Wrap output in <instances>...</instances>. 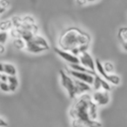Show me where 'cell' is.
I'll return each instance as SVG.
<instances>
[{"instance_id":"obj_1","label":"cell","mask_w":127,"mask_h":127,"mask_svg":"<svg viewBox=\"0 0 127 127\" xmlns=\"http://www.w3.org/2000/svg\"><path fill=\"white\" fill-rule=\"evenodd\" d=\"M98 106L92 101L90 93L73 99L68 111L71 127H103L99 119Z\"/></svg>"},{"instance_id":"obj_2","label":"cell","mask_w":127,"mask_h":127,"mask_svg":"<svg viewBox=\"0 0 127 127\" xmlns=\"http://www.w3.org/2000/svg\"><path fill=\"white\" fill-rule=\"evenodd\" d=\"M92 38L85 31L76 26H70L62 31L58 39V47L78 56L88 51Z\"/></svg>"},{"instance_id":"obj_3","label":"cell","mask_w":127,"mask_h":127,"mask_svg":"<svg viewBox=\"0 0 127 127\" xmlns=\"http://www.w3.org/2000/svg\"><path fill=\"white\" fill-rule=\"evenodd\" d=\"M58 75H59L60 85L66 92L68 97L72 100L80 95L92 92V85L74 78L65 70H59Z\"/></svg>"},{"instance_id":"obj_4","label":"cell","mask_w":127,"mask_h":127,"mask_svg":"<svg viewBox=\"0 0 127 127\" xmlns=\"http://www.w3.org/2000/svg\"><path fill=\"white\" fill-rule=\"evenodd\" d=\"M50 48H51V46H50L47 39L39 34H36L32 37V39L26 42L25 51H28L29 53L37 55L49 51Z\"/></svg>"},{"instance_id":"obj_5","label":"cell","mask_w":127,"mask_h":127,"mask_svg":"<svg viewBox=\"0 0 127 127\" xmlns=\"http://www.w3.org/2000/svg\"><path fill=\"white\" fill-rule=\"evenodd\" d=\"M95 71L101 78L110 83L111 85L118 86L121 84V78L116 73H107L103 68V64L98 58H95Z\"/></svg>"},{"instance_id":"obj_6","label":"cell","mask_w":127,"mask_h":127,"mask_svg":"<svg viewBox=\"0 0 127 127\" xmlns=\"http://www.w3.org/2000/svg\"><path fill=\"white\" fill-rule=\"evenodd\" d=\"M90 94L92 101L98 107H104V106L108 105L110 104V102H111V94H110V92H108V91H92V92Z\"/></svg>"},{"instance_id":"obj_7","label":"cell","mask_w":127,"mask_h":127,"mask_svg":"<svg viewBox=\"0 0 127 127\" xmlns=\"http://www.w3.org/2000/svg\"><path fill=\"white\" fill-rule=\"evenodd\" d=\"M65 71L74 78L85 82V83L88 84V85H92V84H93L95 76L97 74L96 71L95 72H84V71H74V70L71 69V68H67V69H65Z\"/></svg>"},{"instance_id":"obj_8","label":"cell","mask_w":127,"mask_h":127,"mask_svg":"<svg viewBox=\"0 0 127 127\" xmlns=\"http://www.w3.org/2000/svg\"><path fill=\"white\" fill-rule=\"evenodd\" d=\"M78 63L87 68L88 70L91 71H95V58L92 56L90 52L88 51H85V52L81 53L78 55Z\"/></svg>"},{"instance_id":"obj_9","label":"cell","mask_w":127,"mask_h":127,"mask_svg":"<svg viewBox=\"0 0 127 127\" xmlns=\"http://www.w3.org/2000/svg\"><path fill=\"white\" fill-rule=\"evenodd\" d=\"M54 52L56 53L60 58H62L64 61L67 62L69 64H71L78 63V57L74 54H72V53L70 52V51L62 50V49H60L59 47H55Z\"/></svg>"},{"instance_id":"obj_10","label":"cell","mask_w":127,"mask_h":127,"mask_svg":"<svg viewBox=\"0 0 127 127\" xmlns=\"http://www.w3.org/2000/svg\"><path fill=\"white\" fill-rule=\"evenodd\" d=\"M92 87V91L104 90V91H108V92H111V89H112V86H111V84L108 83L103 78H101L97 73L96 74Z\"/></svg>"},{"instance_id":"obj_11","label":"cell","mask_w":127,"mask_h":127,"mask_svg":"<svg viewBox=\"0 0 127 127\" xmlns=\"http://www.w3.org/2000/svg\"><path fill=\"white\" fill-rule=\"evenodd\" d=\"M117 37L121 49L127 52V26L120 27L118 29Z\"/></svg>"},{"instance_id":"obj_12","label":"cell","mask_w":127,"mask_h":127,"mask_svg":"<svg viewBox=\"0 0 127 127\" xmlns=\"http://www.w3.org/2000/svg\"><path fill=\"white\" fill-rule=\"evenodd\" d=\"M7 83L9 85L11 93H14L18 91V87H19V79L17 75L16 76H8Z\"/></svg>"},{"instance_id":"obj_13","label":"cell","mask_w":127,"mask_h":127,"mask_svg":"<svg viewBox=\"0 0 127 127\" xmlns=\"http://www.w3.org/2000/svg\"><path fill=\"white\" fill-rule=\"evenodd\" d=\"M4 73H5L7 76H16L18 75V69L12 63H4Z\"/></svg>"},{"instance_id":"obj_14","label":"cell","mask_w":127,"mask_h":127,"mask_svg":"<svg viewBox=\"0 0 127 127\" xmlns=\"http://www.w3.org/2000/svg\"><path fill=\"white\" fill-rule=\"evenodd\" d=\"M12 45L18 51H23V50H25L26 42L22 37H17V38H13Z\"/></svg>"},{"instance_id":"obj_15","label":"cell","mask_w":127,"mask_h":127,"mask_svg":"<svg viewBox=\"0 0 127 127\" xmlns=\"http://www.w3.org/2000/svg\"><path fill=\"white\" fill-rule=\"evenodd\" d=\"M13 27L11 19H6L0 21V31L3 32H9Z\"/></svg>"},{"instance_id":"obj_16","label":"cell","mask_w":127,"mask_h":127,"mask_svg":"<svg viewBox=\"0 0 127 127\" xmlns=\"http://www.w3.org/2000/svg\"><path fill=\"white\" fill-rule=\"evenodd\" d=\"M103 64V68H104V71H106L107 73H114L115 72V67L111 62L110 61H105Z\"/></svg>"},{"instance_id":"obj_17","label":"cell","mask_w":127,"mask_h":127,"mask_svg":"<svg viewBox=\"0 0 127 127\" xmlns=\"http://www.w3.org/2000/svg\"><path fill=\"white\" fill-rule=\"evenodd\" d=\"M11 23H12L13 27L15 28H20L23 24V19H22V17L19 16H13L12 18H11Z\"/></svg>"},{"instance_id":"obj_18","label":"cell","mask_w":127,"mask_h":127,"mask_svg":"<svg viewBox=\"0 0 127 127\" xmlns=\"http://www.w3.org/2000/svg\"><path fill=\"white\" fill-rule=\"evenodd\" d=\"M9 37H10L9 32L0 31V44H5L7 43V41L9 40Z\"/></svg>"},{"instance_id":"obj_19","label":"cell","mask_w":127,"mask_h":127,"mask_svg":"<svg viewBox=\"0 0 127 127\" xmlns=\"http://www.w3.org/2000/svg\"><path fill=\"white\" fill-rule=\"evenodd\" d=\"M23 19V23L25 24H28V25H34V24H37L36 19L34 17L31 16V15H25L22 18Z\"/></svg>"},{"instance_id":"obj_20","label":"cell","mask_w":127,"mask_h":127,"mask_svg":"<svg viewBox=\"0 0 127 127\" xmlns=\"http://www.w3.org/2000/svg\"><path fill=\"white\" fill-rule=\"evenodd\" d=\"M0 91L4 93H11L10 92V87L7 82L0 81Z\"/></svg>"},{"instance_id":"obj_21","label":"cell","mask_w":127,"mask_h":127,"mask_svg":"<svg viewBox=\"0 0 127 127\" xmlns=\"http://www.w3.org/2000/svg\"><path fill=\"white\" fill-rule=\"evenodd\" d=\"M0 5L7 10L11 6V2L10 0H0Z\"/></svg>"},{"instance_id":"obj_22","label":"cell","mask_w":127,"mask_h":127,"mask_svg":"<svg viewBox=\"0 0 127 127\" xmlns=\"http://www.w3.org/2000/svg\"><path fill=\"white\" fill-rule=\"evenodd\" d=\"M9 126V124L8 121L4 118L3 117H0V127H8Z\"/></svg>"},{"instance_id":"obj_23","label":"cell","mask_w":127,"mask_h":127,"mask_svg":"<svg viewBox=\"0 0 127 127\" xmlns=\"http://www.w3.org/2000/svg\"><path fill=\"white\" fill-rule=\"evenodd\" d=\"M87 3V0H76V4L78 6H85Z\"/></svg>"},{"instance_id":"obj_24","label":"cell","mask_w":127,"mask_h":127,"mask_svg":"<svg viewBox=\"0 0 127 127\" xmlns=\"http://www.w3.org/2000/svg\"><path fill=\"white\" fill-rule=\"evenodd\" d=\"M6 51V47H5V44H0V55H3L4 54Z\"/></svg>"},{"instance_id":"obj_25","label":"cell","mask_w":127,"mask_h":127,"mask_svg":"<svg viewBox=\"0 0 127 127\" xmlns=\"http://www.w3.org/2000/svg\"><path fill=\"white\" fill-rule=\"evenodd\" d=\"M4 63L0 62V73H4Z\"/></svg>"},{"instance_id":"obj_26","label":"cell","mask_w":127,"mask_h":127,"mask_svg":"<svg viewBox=\"0 0 127 127\" xmlns=\"http://www.w3.org/2000/svg\"><path fill=\"white\" fill-rule=\"evenodd\" d=\"M6 11V9L5 8H4L3 6L0 5V15H2L3 13H4Z\"/></svg>"},{"instance_id":"obj_27","label":"cell","mask_w":127,"mask_h":127,"mask_svg":"<svg viewBox=\"0 0 127 127\" xmlns=\"http://www.w3.org/2000/svg\"><path fill=\"white\" fill-rule=\"evenodd\" d=\"M96 1H97V0H87L88 3H94V2H96Z\"/></svg>"},{"instance_id":"obj_28","label":"cell","mask_w":127,"mask_h":127,"mask_svg":"<svg viewBox=\"0 0 127 127\" xmlns=\"http://www.w3.org/2000/svg\"><path fill=\"white\" fill-rule=\"evenodd\" d=\"M1 76H2V73H0V80H1Z\"/></svg>"}]
</instances>
